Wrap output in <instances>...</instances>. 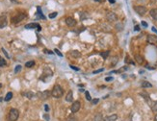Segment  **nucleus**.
<instances>
[{"mask_svg":"<svg viewBox=\"0 0 157 121\" xmlns=\"http://www.w3.org/2000/svg\"><path fill=\"white\" fill-rule=\"evenodd\" d=\"M66 23H67V25L69 27H73V26L76 25V20L74 19L73 17H69L66 18Z\"/></svg>","mask_w":157,"mask_h":121,"instance_id":"10","label":"nucleus"},{"mask_svg":"<svg viewBox=\"0 0 157 121\" xmlns=\"http://www.w3.org/2000/svg\"><path fill=\"white\" fill-rule=\"evenodd\" d=\"M25 17H26V15L25 14H18L17 16H15L14 17H12V23L18 24V23H20V21H22Z\"/></svg>","mask_w":157,"mask_h":121,"instance_id":"5","label":"nucleus"},{"mask_svg":"<svg viewBox=\"0 0 157 121\" xmlns=\"http://www.w3.org/2000/svg\"><path fill=\"white\" fill-rule=\"evenodd\" d=\"M1 87H2V84H0V88H1Z\"/></svg>","mask_w":157,"mask_h":121,"instance_id":"50","label":"nucleus"},{"mask_svg":"<svg viewBox=\"0 0 157 121\" xmlns=\"http://www.w3.org/2000/svg\"><path fill=\"white\" fill-rule=\"evenodd\" d=\"M70 55L74 58H79L81 56V53L77 50H72V51H70Z\"/></svg>","mask_w":157,"mask_h":121,"instance_id":"18","label":"nucleus"},{"mask_svg":"<svg viewBox=\"0 0 157 121\" xmlns=\"http://www.w3.org/2000/svg\"><path fill=\"white\" fill-rule=\"evenodd\" d=\"M72 100H73V93H72V90H69V91L67 93L66 101H67V102H72Z\"/></svg>","mask_w":157,"mask_h":121,"instance_id":"15","label":"nucleus"},{"mask_svg":"<svg viewBox=\"0 0 157 121\" xmlns=\"http://www.w3.org/2000/svg\"><path fill=\"white\" fill-rule=\"evenodd\" d=\"M70 67H71L72 69H74V70H77V71H78V70H79V68H78V67H76V66H73V65H70Z\"/></svg>","mask_w":157,"mask_h":121,"instance_id":"42","label":"nucleus"},{"mask_svg":"<svg viewBox=\"0 0 157 121\" xmlns=\"http://www.w3.org/2000/svg\"><path fill=\"white\" fill-rule=\"evenodd\" d=\"M6 64H7V62H6V60H5L4 58L0 57V67H2V66H5Z\"/></svg>","mask_w":157,"mask_h":121,"instance_id":"26","label":"nucleus"},{"mask_svg":"<svg viewBox=\"0 0 157 121\" xmlns=\"http://www.w3.org/2000/svg\"><path fill=\"white\" fill-rule=\"evenodd\" d=\"M118 119V115L117 114H112L109 116H106L104 118V121H116Z\"/></svg>","mask_w":157,"mask_h":121,"instance_id":"16","label":"nucleus"},{"mask_svg":"<svg viewBox=\"0 0 157 121\" xmlns=\"http://www.w3.org/2000/svg\"><path fill=\"white\" fill-rule=\"evenodd\" d=\"M35 65V61L34 60H29V61H27V62H25V66L27 67V68H30V67H33Z\"/></svg>","mask_w":157,"mask_h":121,"instance_id":"23","label":"nucleus"},{"mask_svg":"<svg viewBox=\"0 0 157 121\" xmlns=\"http://www.w3.org/2000/svg\"><path fill=\"white\" fill-rule=\"evenodd\" d=\"M52 75H53V72H52V70L49 68V67H45L44 69H43V72H42V76H41V80L43 81H46L47 78H50V77H52Z\"/></svg>","mask_w":157,"mask_h":121,"instance_id":"3","label":"nucleus"},{"mask_svg":"<svg viewBox=\"0 0 157 121\" xmlns=\"http://www.w3.org/2000/svg\"><path fill=\"white\" fill-rule=\"evenodd\" d=\"M7 23H8V21H7V17H6L5 15L0 16V28L6 27V26H7Z\"/></svg>","mask_w":157,"mask_h":121,"instance_id":"12","label":"nucleus"},{"mask_svg":"<svg viewBox=\"0 0 157 121\" xmlns=\"http://www.w3.org/2000/svg\"><path fill=\"white\" fill-rule=\"evenodd\" d=\"M134 59H135V60H136V62L139 63V64H143V63H144V60H145L144 57H143V56H141V55H139V54H136V55H135Z\"/></svg>","mask_w":157,"mask_h":121,"instance_id":"13","label":"nucleus"},{"mask_svg":"<svg viewBox=\"0 0 157 121\" xmlns=\"http://www.w3.org/2000/svg\"><path fill=\"white\" fill-rule=\"evenodd\" d=\"M63 94H64V89L62 88V86L59 85H55L51 90V95L54 98H60L63 96Z\"/></svg>","mask_w":157,"mask_h":121,"instance_id":"1","label":"nucleus"},{"mask_svg":"<svg viewBox=\"0 0 157 121\" xmlns=\"http://www.w3.org/2000/svg\"><path fill=\"white\" fill-rule=\"evenodd\" d=\"M134 30H135V31H140V26H139V25H136V26L134 27Z\"/></svg>","mask_w":157,"mask_h":121,"instance_id":"39","label":"nucleus"},{"mask_svg":"<svg viewBox=\"0 0 157 121\" xmlns=\"http://www.w3.org/2000/svg\"><path fill=\"white\" fill-rule=\"evenodd\" d=\"M67 121H77V118H76V116L74 114H70V115L68 116Z\"/></svg>","mask_w":157,"mask_h":121,"instance_id":"25","label":"nucleus"},{"mask_svg":"<svg viewBox=\"0 0 157 121\" xmlns=\"http://www.w3.org/2000/svg\"><path fill=\"white\" fill-rule=\"evenodd\" d=\"M50 95H51V92L49 90H43V91H39L37 93V96L40 100H46L50 97Z\"/></svg>","mask_w":157,"mask_h":121,"instance_id":"4","label":"nucleus"},{"mask_svg":"<svg viewBox=\"0 0 157 121\" xmlns=\"http://www.w3.org/2000/svg\"><path fill=\"white\" fill-rule=\"evenodd\" d=\"M95 1H96V2H103L104 0H95Z\"/></svg>","mask_w":157,"mask_h":121,"instance_id":"47","label":"nucleus"},{"mask_svg":"<svg viewBox=\"0 0 157 121\" xmlns=\"http://www.w3.org/2000/svg\"><path fill=\"white\" fill-rule=\"evenodd\" d=\"M134 11L137 13L139 16H144L147 13V8L145 6H135Z\"/></svg>","mask_w":157,"mask_h":121,"instance_id":"6","label":"nucleus"},{"mask_svg":"<svg viewBox=\"0 0 157 121\" xmlns=\"http://www.w3.org/2000/svg\"><path fill=\"white\" fill-rule=\"evenodd\" d=\"M43 52H44V53H46V54H50V55H52V54H53V52H52V51L47 50V49H43Z\"/></svg>","mask_w":157,"mask_h":121,"instance_id":"36","label":"nucleus"},{"mask_svg":"<svg viewBox=\"0 0 157 121\" xmlns=\"http://www.w3.org/2000/svg\"><path fill=\"white\" fill-rule=\"evenodd\" d=\"M85 97H86V99L88 101H92V97H91L89 91H86V92H85Z\"/></svg>","mask_w":157,"mask_h":121,"instance_id":"29","label":"nucleus"},{"mask_svg":"<svg viewBox=\"0 0 157 121\" xmlns=\"http://www.w3.org/2000/svg\"><path fill=\"white\" fill-rule=\"evenodd\" d=\"M152 111L153 112H157V101L153 104V106H152Z\"/></svg>","mask_w":157,"mask_h":121,"instance_id":"32","label":"nucleus"},{"mask_svg":"<svg viewBox=\"0 0 157 121\" xmlns=\"http://www.w3.org/2000/svg\"><path fill=\"white\" fill-rule=\"evenodd\" d=\"M142 87H144V88H147V87H152V85H151L150 83L147 82V81H144V82L142 83Z\"/></svg>","mask_w":157,"mask_h":121,"instance_id":"22","label":"nucleus"},{"mask_svg":"<svg viewBox=\"0 0 157 121\" xmlns=\"http://www.w3.org/2000/svg\"><path fill=\"white\" fill-rule=\"evenodd\" d=\"M141 95H142L143 97H145V100L146 101H149V95H148L147 93H146V92H142V93H141Z\"/></svg>","mask_w":157,"mask_h":121,"instance_id":"28","label":"nucleus"},{"mask_svg":"<svg viewBox=\"0 0 157 121\" xmlns=\"http://www.w3.org/2000/svg\"><path fill=\"white\" fill-rule=\"evenodd\" d=\"M102 70H103V69L101 68V69H99V70H96V71H94V73H98V72H101Z\"/></svg>","mask_w":157,"mask_h":121,"instance_id":"44","label":"nucleus"},{"mask_svg":"<svg viewBox=\"0 0 157 121\" xmlns=\"http://www.w3.org/2000/svg\"><path fill=\"white\" fill-rule=\"evenodd\" d=\"M93 121H104V118H103V116H102L101 113H98V114L94 117Z\"/></svg>","mask_w":157,"mask_h":121,"instance_id":"19","label":"nucleus"},{"mask_svg":"<svg viewBox=\"0 0 157 121\" xmlns=\"http://www.w3.org/2000/svg\"><path fill=\"white\" fill-rule=\"evenodd\" d=\"M106 19L108 20L109 22H114V21H117L118 20V17L115 13H108L106 15Z\"/></svg>","mask_w":157,"mask_h":121,"instance_id":"8","label":"nucleus"},{"mask_svg":"<svg viewBox=\"0 0 157 121\" xmlns=\"http://www.w3.org/2000/svg\"><path fill=\"white\" fill-rule=\"evenodd\" d=\"M19 116H20V112H19V110H17V109H11V110H10L9 115H8L9 120L17 121L19 119Z\"/></svg>","mask_w":157,"mask_h":121,"instance_id":"2","label":"nucleus"},{"mask_svg":"<svg viewBox=\"0 0 157 121\" xmlns=\"http://www.w3.org/2000/svg\"><path fill=\"white\" fill-rule=\"evenodd\" d=\"M118 31H121L122 29H123V25L120 23V22H118V23H117V25H116V27H115Z\"/></svg>","mask_w":157,"mask_h":121,"instance_id":"27","label":"nucleus"},{"mask_svg":"<svg viewBox=\"0 0 157 121\" xmlns=\"http://www.w3.org/2000/svg\"><path fill=\"white\" fill-rule=\"evenodd\" d=\"M11 1H13V2H17V0H11Z\"/></svg>","mask_w":157,"mask_h":121,"instance_id":"49","label":"nucleus"},{"mask_svg":"<svg viewBox=\"0 0 157 121\" xmlns=\"http://www.w3.org/2000/svg\"><path fill=\"white\" fill-rule=\"evenodd\" d=\"M142 25H143L144 27H147V23L145 22V21H142Z\"/></svg>","mask_w":157,"mask_h":121,"instance_id":"40","label":"nucleus"},{"mask_svg":"<svg viewBox=\"0 0 157 121\" xmlns=\"http://www.w3.org/2000/svg\"><path fill=\"white\" fill-rule=\"evenodd\" d=\"M86 17H88V15H87V14H86V13H83V16H82V15H81V16H80V19H84V18H86Z\"/></svg>","mask_w":157,"mask_h":121,"instance_id":"33","label":"nucleus"},{"mask_svg":"<svg viewBox=\"0 0 157 121\" xmlns=\"http://www.w3.org/2000/svg\"><path fill=\"white\" fill-rule=\"evenodd\" d=\"M44 109H45V112H48V111H49V107H48V105H44Z\"/></svg>","mask_w":157,"mask_h":121,"instance_id":"41","label":"nucleus"},{"mask_svg":"<svg viewBox=\"0 0 157 121\" xmlns=\"http://www.w3.org/2000/svg\"><path fill=\"white\" fill-rule=\"evenodd\" d=\"M37 10H38V13H37L38 18H42V19H45V17L42 15V12H41V10H40V7H38V8H37Z\"/></svg>","mask_w":157,"mask_h":121,"instance_id":"21","label":"nucleus"},{"mask_svg":"<svg viewBox=\"0 0 157 121\" xmlns=\"http://www.w3.org/2000/svg\"><path fill=\"white\" fill-rule=\"evenodd\" d=\"M98 102H99V99H98V98H97V99H92V104H93V105L98 104Z\"/></svg>","mask_w":157,"mask_h":121,"instance_id":"35","label":"nucleus"},{"mask_svg":"<svg viewBox=\"0 0 157 121\" xmlns=\"http://www.w3.org/2000/svg\"><path fill=\"white\" fill-rule=\"evenodd\" d=\"M113 80V77H107V78H105V81L106 82H109V81H112Z\"/></svg>","mask_w":157,"mask_h":121,"instance_id":"38","label":"nucleus"},{"mask_svg":"<svg viewBox=\"0 0 157 121\" xmlns=\"http://www.w3.org/2000/svg\"><path fill=\"white\" fill-rule=\"evenodd\" d=\"M151 29H152V31H153V32H155V33H156V34H157V29H156V28H155V27H152Z\"/></svg>","mask_w":157,"mask_h":121,"instance_id":"45","label":"nucleus"},{"mask_svg":"<svg viewBox=\"0 0 157 121\" xmlns=\"http://www.w3.org/2000/svg\"><path fill=\"white\" fill-rule=\"evenodd\" d=\"M57 15H58V13H57V12L52 13V14H50V15H49V18H54V17H57Z\"/></svg>","mask_w":157,"mask_h":121,"instance_id":"31","label":"nucleus"},{"mask_svg":"<svg viewBox=\"0 0 157 121\" xmlns=\"http://www.w3.org/2000/svg\"><path fill=\"white\" fill-rule=\"evenodd\" d=\"M21 67H22V66H21L20 64L17 65V66H16V68H15V73H19L20 70H21Z\"/></svg>","mask_w":157,"mask_h":121,"instance_id":"30","label":"nucleus"},{"mask_svg":"<svg viewBox=\"0 0 157 121\" xmlns=\"http://www.w3.org/2000/svg\"><path fill=\"white\" fill-rule=\"evenodd\" d=\"M147 41L149 44H156L157 43V36L155 35H148L147 38Z\"/></svg>","mask_w":157,"mask_h":121,"instance_id":"9","label":"nucleus"},{"mask_svg":"<svg viewBox=\"0 0 157 121\" xmlns=\"http://www.w3.org/2000/svg\"><path fill=\"white\" fill-rule=\"evenodd\" d=\"M43 117H44L47 121H49V116H48V114H44V115H43Z\"/></svg>","mask_w":157,"mask_h":121,"instance_id":"43","label":"nucleus"},{"mask_svg":"<svg viewBox=\"0 0 157 121\" xmlns=\"http://www.w3.org/2000/svg\"><path fill=\"white\" fill-rule=\"evenodd\" d=\"M149 15L154 20H157V9H151L149 11Z\"/></svg>","mask_w":157,"mask_h":121,"instance_id":"17","label":"nucleus"},{"mask_svg":"<svg viewBox=\"0 0 157 121\" xmlns=\"http://www.w3.org/2000/svg\"><path fill=\"white\" fill-rule=\"evenodd\" d=\"M54 52H55V53H56L57 55H59L60 57H63V54H62V53L60 52V51H59V50H58V49H54Z\"/></svg>","mask_w":157,"mask_h":121,"instance_id":"34","label":"nucleus"},{"mask_svg":"<svg viewBox=\"0 0 157 121\" xmlns=\"http://www.w3.org/2000/svg\"><path fill=\"white\" fill-rule=\"evenodd\" d=\"M109 2H110V3H115L116 0H109Z\"/></svg>","mask_w":157,"mask_h":121,"instance_id":"46","label":"nucleus"},{"mask_svg":"<svg viewBox=\"0 0 157 121\" xmlns=\"http://www.w3.org/2000/svg\"><path fill=\"white\" fill-rule=\"evenodd\" d=\"M80 107H81L80 102H79V101H74V102L72 103L71 107H70V110H71V112H72L73 113H75V112H77L79 110H80Z\"/></svg>","mask_w":157,"mask_h":121,"instance_id":"7","label":"nucleus"},{"mask_svg":"<svg viewBox=\"0 0 157 121\" xmlns=\"http://www.w3.org/2000/svg\"><path fill=\"white\" fill-rule=\"evenodd\" d=\"M35 28H37L38 31L41 30V27L39 26V24H38V23H29V24L25 25V29H35Z\"/></svg>","mask_w":157,"mask_h":121,"instance_id":"11","label":"nucleus"},{"mask_svg":"<svg viewBox=\"0 0 157 121\" xmlns=\"http://www.w3.org/2000/svg\"><path fill=\"white\" fill-rule=\"evenodd\" d=\"M154 121H157V114L155 115V117H154Z\"/></svg>","mask_w":157,"mask_h":121,"instance_id":"48","label":"nucleus"},{"mask_svg":"<svg viewBox=\"0 0 157 121\" xmlns=\"http://www.w3.org/2000/svg\"><path fill=\"white\" fill-rule=\"evenodd\" d=\"M0 101H2V98H0Z\"/></svg>","mask_w":157,"mask_h":121,"instance_id":"51","label":"nucleus"},{"mask_svg":"<svg viewBox=\"0 0 157 121\" xmlns=\"http://www.w3.org/2000/svg\"><path fill=\"white\" fill-rule=\"evenodd\" d=\"M12 98H13V93H12V92H8V93L6 94V96H5V98H4V100H5V101H7V102H8V101H10V100H11Z\"/></svg>","mask_w":157,"mask_h":121,"instance_id":"24","label":"nucleus"},{"mask_svg":"<svg viewBox=\"0 0 157 121\" xmlns=\"http://www.w3.org/2000/svg\"><path fill=\"white\" fill-rule=\"evenodd\" d=\"M2 52H3L4 54H5V56H6L7 58H10V57H9V55H8V53H7V51H6V50H5L4 48H2Z\"/></svg>","mask_w":157,"mask_h":121,"instance_id":"37","label":"nucleus"},{"mask_svg":"<svg viewBox=\"0 0 157 121\" xmlns=\"http://www.w3.org/2000/svg\"><path fill=\"white\" fill-rule=\"evenodd\" d=\"M22 95H23V96H25V97H26V98H28V99H33V98H34V96H35L34 92H32V91L22 92Z\"/></svg>","mask_w":157,"mask_h":121,"instance_id":"14","label":"nucleus"},{"mask_svg":"<svg viewBox=\"0 0 157 121\" xmlns=\"http://www.w3.org/2000/svg\"><path fill=\"white\" fill-rule=\"evenodd\" d=\"M99 54H100V56H101L104 60H106L107 57H108L109 54H110V51H102V52H99Z\"/></svg>","mask_w":157,"mask_h":121,"instance_id":"20","label":"nucleus"}]
</instances>
